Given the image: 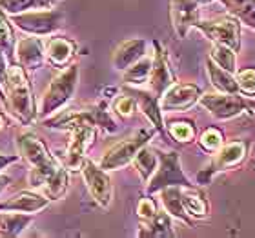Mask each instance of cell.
I'll list each match as a JSON object with an SVG mask.
<instances>
[{
    "mask_svg": "<svg viewBox=\"0 0 255 238\" xmlns=\"http://www.w3.org/2000/svg\"><path fill=\"white\" fill-rule=\"evenodd\" d=\"M20 157L27 160L31 171L27 180L35 191H40L49 200H59L68 191V171L49 153L46 144L31 133H22L16 138Z\"/></svg>",
    "mask_w": 255,
    "mask_h": 238,
    "instance_id": "1",
    "label": "cell"
},
{
    "mask_svg": "<svg viewBox=\"0 0 255 238\" xmlns=\"http://www.w3.org/2000/svg\"><path fill=\"white\" fill-rule=\"evenodd\" d=\"M5 104L4 106L13 113L22 124H29L37 117V107L33 98V89L27 79V73L18 64H9L5 71L4 82Z\"/></svg>",
    "mask_w": 255,
    "mask_h": 238,
    "instance_id": "2",
    "label": "cell"
},
{
    "mask_svg": "<svg viewBox=\"0 0 255 238\" xmlns=\"http://www.w3.org/2000/svg\"><path fill=\"white\" fill-rule=\"evenodd\" d=\"M77 84H79V68H77V64H69V66L64 68L62 73L59 77H55L51 80V84L48 85V89H46V93L42 96L40 111L37 115H40L42 118L55 115L73 96Z\"/></svg>",
    "mask_w": 255,
    "mask_h": 238,
    "instance_id": "3",
    "label": "cell"
},
{
    "mask_svg": "<svg viewBox=\"0 0 255 238\" xmlns=\"http://www.w3.org/2000/svg\"><path fill=\"white\" fill-rule=\"evenodd\" d=\"M159 157V165L155 173L151 175V178L148 180V193H159L164 187H171V185H179V187H193L188 176L182 173L181 162H179V155L175 151H157Z\"/></svg>",
    "mask_w": 255,
    "mask_h": 238,
    "instance_id": "4",
    "label": "cell"
},
{
    "mask_svg": "<svg viewBox=\"0 0 255 238\" xmlns=\"http://www.w3.org/2000/svg\"><path fill=\"white\" fill-rule=\"evenodd\" d=\"M153 135H155V129H146V127L137 129L131 137L124 138L123 142L115 144L112 149H108L106 155L101 160V167L104 171H113L128 165L129 162H133L138 149L144 148Z\"/></svg>",
    "mask_w": 255,
    "mask_h": 238,
    "instance_id": "5",
    "label": "cell"
},
{
    "mask_svg": "<svg viewBox=\"0 0 255 238\" xmlns=\"http://www.w3.org/2000/svg\"><path fill=\"white\" fill-rule=\"evenodd\" d=\"M246 153H248V142H245V140H234L226 146H221L213 155L212 162L197 173V182L201 185L210 184V180L217 173H223V171H228L235 165H239L246 159Z\"/></svg>",
    "mask_w": 255,
    "mask_h": 238,
    "instance_id": "6",
    "label": "cell"
},
{
    "mask_svg": "<svg viewBox=\"0 0 255 238\" xmlns=\"http://www.w3.org/2000/svg\"><path fill=\"white\" fill-rule=\"evenodd\" d=\"M64 13L60 9H38V11H26L18 15H11V22L24 29L29 35L42 37L51 35L62 27Z\"/></svg>",
    "mask_w": 255,
    "mask_h": 238,
    "instance_id": "7",
    "label": "cell"
},
{
    "mask_svg": "<svg viewBox=\"0 0 255 238\" xmlns=\"http://www.w3.org/2000/svg\"><path fill=\"white\" fill-rule=\"evenodd\" d=\"M195 27L213 44L228 46L234 51L241 49V24L237 16H221L208 22H197Z\"/></svg>",
    "mask_w": 255,
    "mask_h": 238,
    "instance_id": "8",
    "label": "cell"
},
{
    "mask_svg": "<svg viewBox=\"0 0 255 238\" xmlns=\"http://www.w3.org/2000/svg\"><path fill=\"white\" fill-rule=\"evenodd\" d=\"M199 104L217 120H232L248 109L241 93H206L201 95Z\"/></svg>",
    "mask_w": 255,
    "mask_h": 238,
    "instance_id": "9",
    "label": "cell"
},
{
    "mask_svg": "<svg viewBox=\"0 0 255 238\" xmlns=\"http://www.w3.org/2000/svg\"><path fill=\"white\" fill-rule=\"evenodd\" d=\"M69 131H71V140H69L68 153H66V169L77 173L82 169V164L86 162V153L95 140V126H91L90 122H79Z\"/></svg>",
    "mask_w": 255,
    "mask_h": 238,
    "instance_id": "10",
    "label": "cell"
},
{
    "mask_svg": "<svg viewBox=\"0 0 255 238\" xmlns=\"http://www.w3.org/2000/svg\"><path fill=\"white\" fill-rule=\"evenodd\" d=\"M80 171L84 175L86 185H88L93 200L101 207H104V209L110 207L113 198V187H112V180H110L106 171L102 169L101 165L93 164L91 160H86Z\"/></svg>",
    "mask_w": 255,
    "mask_h": 238,
    "instance_id": "11",
    "label": "cell"
},
{
    "mask_svg": "<svg viewBox=\"0 0 255 238\" xmlns=\"http://www.w3.org/2000/svg\"><path fill=\"white\" fill-rule=\"evenodd\" d=\"M153 59H151V73H149V89L157 98L164 95V91L170 87L171 84H175V77L168 62V55H166L164 48L159 40H153Z\"/></svg>",
    "mask_w": 255,
    "mask_h": 238,
    "instance_id": "12",
    "label": "cell"
},
{
    "mask_svg": "<svg viewBox=\"0 0 255 238\" xmlns=\"http://www.w3.org/2000/svg\"><path fill=\"white\" fill-rule=\"evenodd\" d=\"M201 87L195 84H171L159 98L162 111H186L201 98Z\"/></svg>",
    "mask_w": 255,
    "mask_h": 238,
    "instance_id": "13",
    "label": "cell"
},
{
    "mask_svg": "<svg viewBox=\"0 0 255 238\" xmlns=\"http://www.w3.org/2000/svg\"><path fill=\"white\" fill-rule=\"evenodd\" d=\"M199 2L197 0H170L171 26L177 37L184 38L191 27L199 22Z\"/></svg>",
    "mask_w": 255,
    "mask_h": 238,
    "instance_id": "14",
    "label": "cell"
},
{
    "mask_svg": "<svg viewBox=\"0 0 255 238\" xmlns=\"http://www.w3.org/2000/svg\"><path fill=\"white\" fill-rule=\"evenodd\" d=\"M44 60H46V49L38 37L22 38L15 44V64H18L26 73L37 71Z\"/></svg>",
    "mask_w": 255,
    "mask_h": 238,
    "instance_id": "15",
    "label": "cell"
},
{
    "mask_svg": "<svg viewBox=\"0 0 255 238\" xmlns=\"http://www.w3.org/2000/svg\"><path fill=\"white\" fill-rule=\"evenodd\" d=\"M49 204V198L37 191H20L15 196L7 198L5 202H0V211H16L35 215L37 211L44 209Z\"/></svg>",
    "mask_w": 255,
    "mask_h": 238,
    "instance_id": "16",
    "label": "cell"
},
{
    "mask_svg": "<svg viewBox=\"0 0 255 238\" xmlns=\"http://www.w3.org/2000/svg\"><path fill=\"white\" fill-rule=\"evenodd\" d=\"M124 93L131 95L137 102V107H140V111L151 120L153 127L157 131L164 133V120H162V109H160L159 98L151 93V91H142L135 89V87H126Z\"/></svg>",
    "mask_w": 255,
    "mask_h": 238,
    "instance_id": "17",
    "label": "cell"
},
{
    "mask_svg": "<svg viewBox=\"0 0 255 238\" xmlns=\"http://www.w3.org/2000/svg\"><path fill=\"white\" fill-rule=\"evenodd\" d=\"M44 49H46V59L49 60V64L62 69L71 64V59L77 53V44L69 38L53 37L44 44Z\"/></svg>",
    "mask_w": 255,
    "mask_h": 238,
    "instance_id": "18",
    "label": "cell"
},
{
    "mask_svg": "<svg viewBox=\"0 0 255 238\" xmlns=\"http://www.w3.org/2000/svg\"><path fill=\"white\" fill-rule=\"evenodd\" d=\"M146 48H148V44L144 38H129L123 42L113 53V68L117 71L128 69L131 64H135L146 55Z\"/></svg>",
    "mask_w": 255,
    "mask_h": 238,
    "instance_id": "19",
    "label": "cell"
},
{
    "mask_svg": "<svg viewBox=\"0 0 255 238\" xmlns=\"http://www.w3.org/2000/svg\"><path fill=\"white\" fill-rule=\"evenodd\" d=\"M206 71L208 77H210V82H212V85L219 93H239L235 73H230L226 69L219 68L210 57L206 59Z\"/></svg>",
    "mask_w": 255,
    "mask_h": 238,
    "instance_id": "20",
    "label": "cell"
},
{
    "mask_svg": "<svg viewBox=\"0 0 255 238\" xmlns=\"http://www.w3.org/2000/svg\"><path fill=\"white\" fill-rule=\"evenodd\" d=\"M159 193H160V202H162L166 213H168L170 217H173V218H177V220H181V222L191 226V218L188 217L186 211H184V207H182L181 187H179V185H171V187L160 189Z\"/></svg>",
    "mask_w": 255,
    "mask_h": 238,
    "instance_id": "21",
    "label": "cell"
},
{
    "mask_svg": "<svg viewBox=\"0 0 255 238\" xmlns=\"http://www.w3.org/2000/svg\"><path fill=\"white\" fill-rule=\"evenodd\" d=\"M181 200L182 207L190 218H206L208 217V202L206 198L197 193L193 187H181Z\"/></svg>",
    "mask_w": 255,
    "mask_h": 238,
    "instance_id": "22",
    "label": "cell"
},
{
    "mask_svg": "<svg viewBox=\"0 0 255 238\" xmlns=\"http://www.w3.org/2000/svg\"><path fill=\"white\" fill-rule=\"evenodd\" d=\"M31 222V215L16 211L0 213V237H18Z\"/></svg>",
    "mask_w": 255,
    "mask_h": 238,
    "instance_id": "23",
    "label": "cell"
},
{
    "mask_svg": "<svg viewBox=\"0 0 255 238\" xmlns=\"http://www.w3.org/2000/svg\"><path fill=\"white\" fill-rule=\"evenodd\" d=\"M138 237H175L173 229H171L170 215L164 211H157L151 220L140 224L138 229Z\"/></svg>",
    "mask_w": 255,
    "mask_h": 238,
    "instance_id": "24",
    "label": "cell"
},
{
    "mask_svg": "<svg viewBox=\"0 0 255 238\" xmlns=\"http://www.w3.org/2000/svg\"><path fill=\"white\" fill-rule=\"evenodd\" d=\"M60 0H0V9L7 15H18L26 11L51 9Z\"/></svg>",
    "mask_w": 255,
    "mask_h": 238,
    "instance_id": "25",
    "label": "cell"
},
{
    "mask_svg": "<svg viewBox=\"0 0 255 238\" xmlns=\"http://www.w3.org/2000/svg\"><path fill=\"white\" fill-rule=\"evenodd\" d=\"M133 164H135V169L140 175L142 182H148L151 178V175L155 173L157 165H159V157H157V151L151 148H148V144L140 148L133 159Z\"/></svg>",
    "mask_w": 255,
    "mask_h": 238,
    "instance_id": "26",
    "label": "cell"
},
{
    "mask_svg": "<svg viewBox=\"0 0 255 238\" xmlns=\"http://www.w3.org/2000/svg\"><path fill=\"white\" fill-rule=\"evenodd\" d=\"M124 82L131 85H140L144 82H148L149 73H151V59L144 55L142 59L137 60L135 64H131L128 69H124Z\"/></svg>",
    "mask_w": 255,
    "mask_h": 238,
    "instance_id": "27",
    "label": "cell"
},
{
    "mask_svg": "<svg viewBox=\"0 0 255 238\" xmlns=\"http://www.w3.org/2000/svg\"><path fill=\"white\" fill-rule=\"evenodd\" d=\"M210 59L217 64L219 68L226 69L230 73H235L237 71V51H234L228 46H223V44H213L212 51H210Z\"/></svg>",
    "mask_w": 255,
    "mask_h": 238,
    "instance_id": "28",
    "label": "cell"
},
{
    "mask_svg": "<svg viewBox=\"0 0 255 238\" xmlns=\"http://www.w3.org/2000/svg\"><path fill=\"white\" fill-rule=\"evenodd\" d=\"M0 49L4 51L9 64L15 62V38H13V29H11L9 20L5 18V13L0 9Z\"/></svg>",
    "mask_w": 255,
    "mask_h": 238,
    "instance_id": "29",
    "label": "cell"
},
{
    "mask_svg": "<svg viewBox=\"0 0 255 238\" xmlns=\"http://www.w3.org/2000/svg\"><path fill=\"white\" fill-rule=\"evenodd\" d=\"M168 133H170V137L173 140H177V142L188 144L195 138V126H193V122L175 120V122H170Z\"/></svg>",
    "mask_w": 255,
    "mask_h": 238,
    "instance_id": "30",
    "label": "cell"
},
{
    "mask_svg": "<svg viewBox=\"0 0 255 238\" xmlns=\"http://www.w3.org/2000/svg\"><path fill=\"white\" fill-rule=\"evenodd\" d=\"M235 80L241 95L255 96V68H245L241 71H235Z\"/></svg>",
    "mask_w": 255,
    "mask_h": 238,
    "instance_id": "31",
    "label": "cell"
},
{
    "mask_svg": "<svg viewBox=\"0 0 255 238\" xmlns=\"http://www.w3.org/2000/svg\"><path fill=\"white\" fill-rule=\"evenodd\" d=\"M199 144H201V148L204 149V151L215 153V151L224 144V137L217 127H208V129L202 131L201 138H199Z\"/></svg>",
    "mask_w": 255,
    "mask_h": 238,
    "instance_id": "32",
    "label": "cell"
},
{
    "mask_svg": "<svg viewBox=\"0 0 255 238\" xmlns=\"http://www.w3.org/2000/svg\"><path fill=\"white\" fill-rule=\"evenodd\" d=\"M135 107H137V102H135V98L131 95H128V93L117 96V100L113 102V109L121 117H131Z\"/></svg>",
    "mask_w": 255,
    "mask_h": 238,
    "instance_id": "33",
    "label": "cell"
},
{
    "mask_svg": "<svg viewBox=\"0 0 255 238\" xmlns=\"http://www.w3.org/2000/svg\"><path fill=\"white\" fill-rule=\"evenodd\" d=\"M137 215L138 218L146 222V220H151V218L157 215V204H155L151 198H140V202L137 204Z\"/></svg>",
    "mask_w": 255,
    "mask_h": 238,
    "instance_id": "34",
    "label": "cell"
},
{
    "mask_svg": "<svg viewBox=\"0 0 255 238\" xmlns=\"http://www.w3.org/2000/svg\"><path fill=\"white\" fill-rule=\"evenodd\" d=\"M7 66H9V60H7V57L4 55V51L0 49V85H2V89H4L5 71H7ZM4 95H5V93H4Z\"/></svg>",
    "mask_w": 255,
    "mask_h": 238,
    "instance_id": "35",
    "label": "cell"
},
{
    "mask_svg": "<svg viewBox=\"0 0 255 238\" xmlns=\"http://www.w3.org/2000/svg\"><path fill=\"white\" fill-rule=\"evenodd\" d=\"M20 159H22L20 155H0V173H2L9 164H15V162H18Z\"/></svg>",
    "mask_w": 255,
    "mask_h": 238,
    "instance_id": "36",
    "label": "cell"
},
{
    "mask_svg": "<svg viewBox=\"0 0 255 238\" xmlns=\"http://www.w3.org/2000/svg\"><path fill=\"white\" fill-rule=\"evenodd\" d=\"M245 2H246V0H223V4L228 7V11L232 13V15H234L235 11L239 9V7L245 4Z\"/></svg>",
    "mask_w": 255,
    "mask_h": 238,
    "instance_id": "37",
    "label": "cell"
},
{
    "mask_svg": "<svg viewBox=\"0 0 255 238\" xmlns=\"http://www.w3.org/2000/svg\"><path fill=\"white\" fill-rule=\"evenodd\" d=\"M9 184H11L9 176H5V175H2V173H0V193H2V191H4Z\"/></svg>",
    "mask_w": 255,
    "mask_h": 238,
    "instance_id": "38",
    "label": "cell"
},
{
    "mask_svg": "<svg viewBox=\"0 0 255 238\" xmlns=\"http://www.w3.org/2000/svg\"><path fill=\"white\" fill-rule=\"evenodd\" d=\"M0 98H2V102L5 104V95H4V89H2V85H0Z\"/></svg>",
    "mask_w": 255,
    "mask_h": 238,
    "instance_id": "39",
    "label": "cell"
},
{
    "mask_svg": "<svg viewBox=\"0 0 255 238\" xmlns=\"http://www.w3.org/2000/svg\"><path fill=\"white\" fill-rule=\"evenodd\" d=\"M246 104H248V109H255V100L246 102Z\"/></svg>",
    "mask_w": 255,
    "mask_h": 238,
    "instance_id": "40",
    "label": "cell"
},
{
    "mask_svg": "<svg viewBox=\"0 0 255 238\" xmlns=\"http://www.w3.org/2000/svg\"><path fill=\"white\" fill-rule=\"evenodd\" d=\"M4 126V118H2V115H0V127Z\"/></svg>",
    "mask_w": 255,
    "mask_h": 238,
    "instance_id": "41",
    "label": "cell"
}]
</instances>
